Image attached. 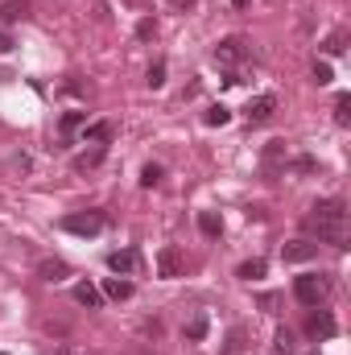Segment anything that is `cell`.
<instances>
[{
	"label": "cell",
	"mask_w": 351,
	"mask_h": 355,
	"mask_svg": "<svg viewBox=\"0 0 351 355\" xmlns=\"http://www.w3.org/2000/svg\"><path fill=\"white\" fill-rule=\"evenodd\" d=\"M244 58H248V42H244L240 33H232V37H223V42L215 46V62H219L223 71H236Z\"/></svg>",
	"instance_id": "5"
},
{
	"label": "cell",
	"mask_w": 351,
	"mask_h": 355,
	"mask_svg": "<svg viewBox=\"0 0 351 355\" xmlns=\"http://www.w3.org/2000/svg\"><path fill=\"white\" fill-rule=\"evenodd\" d=\"M264 268H268V265H264L261 257H257V261H244V265L236 268V277H240V281H261Z\"/></svg>",
	"instance_id": "21"
},
{
	"label": "cell",
	"mask_w": 351,
	"mask_h": 355,
	"mask_svg": "<svg viewBox=\"0 0 351 355\" xmlns=\"http://www.w3.org/2000/svg\"><path fill=\"white\" fill-rule=\"evenodd\" d=\"M58 227H62L67 236H83V240H91V236H99V232L108 227V215H103V211H75V215H62Z\"/></svg>",
	"instance_id": "3"
},
{
	"label": "cell",
	"mask_w": 351,
	"mask_h": 355,
	"mask_svg": "<svg viewBox=\"0 0 351 355\" xmlns=\"http://www.w3.org/2000/svg\"><path fill=\"white\" fill-rule=\"evenodd\" d=\"M87 141H95V145L108 149V141H112V124H87Z\"/></svg>",
	"instance_id": "23"
},
{
	"label": "cell",
	"mask_w": 351,
	"mask_h": 355,
	"mask_svg": "<svg viewBox=\"0 0 351 355\" xmlns=\"http://www.w3.org/2000/svg\"><path fill=\"white\" fill-rule=\"evenodd\" d=\"M103 162V145H95L91 153H83V157H75V170H95Z\"/></svg>",
	"instance_id": "24"
},
{
	"label": "cell",
	"mask_w": 351,
	"mask_h": 355,
	"mask_svg": "<svg viewBox=\"0 0 351 355\" xmlns=\"http://www.w3.org/2000/svg\"><path fill=\"white\" fill-rule=\"evenodd\" d=\"M198 232H203L207 240H219V236H223V223H219V215H215V211H198Z\"/></svg>",
	"instance_id": "13"
},
{
	"label": "cell",
	"mask_w": 351,
	"mask_h": 355,
	"mask_svg": "<svg viewBox=\"0 0 351 355\" xmlns=\"http://www.w3.org/2000/svg\"><path fill=\"white\" fill-rule=\"evenodd\" d=\"M25 12H29V4H25V0H0V21H4V25L21 21Z\"/></svg>",
	"instance_id": "17"
},
{
	"label": "cell",
	"mask_w": 351,
	"mask_h": 355,
	"mask_svg": "<svg viewBox=\"0 0 351 355\" xmlns=\"http://www.w3.org/2000/svg\"><path fill=\"white\" fill-rule=\"evenodd\" d=\"M0 355H4V352H0Z\"/></svg>",
	"instance_id": "36"
},
{
	"label": "cell",
	"mask_w": 351,
	"mask_h": 355,
	"mask_svg": "<svg viewBox=\"0 0 351 355\" xmlns=\"http://www.w3.org/2000/svg\"><path fill=\"white\" fill-rule=\"evenodd\" d=\"M153 33H157V21H153V17H145V21L137 25V37L145 42V37H153Z\"/></svg>",
	"instance_id": "30"
},
{
	"label": "cell",
	"mask_w": 351,
	"mask_h": 355,
	"mask_svg": "<svg viewBox=\"0 0 351 355\" xmlns=\"http://www.w3.org/2000/svg\"><path fill=\"white\" fill-rule=\"evenodd\" d=\"M289 170H293V174H314L318 162H314V157H298V162H289Z\"/></svg>",
	"instance_id": "29"
},
{
	"label": "cell",
	"mask_w": 351,
	"mask_h": 355,
	"mask_svg": "<svg viewBox=\"0 0 351 355\" xmlns=\"http://www.w3.org/2000/svg\"><path fill=\"white\" fill-rule=\"evenodd\" d=\"M166 4H170V8H182V12H186V8H194V0H166Z\"/></svg>",
	"instance_id": "32"
},
{
	"label": "cell",
	"mask_w": 351,
	"mask_h": 355,
	"mask_svg": "<svg viewBox=\"0 0 351 355\" xmlns=\"http://www.w3.org/2000/svg\"><path fill=\"white\" fill-rule=\"evenodd\" d=\"M335 331H339V327H335V314H331V310H318V314L310 318V335H314V339H331Z\"/></svg>",
	"instance_id": "10"
},
{
	"label": "cell",
	"mask_w": 351,
	"mask_h": 355,
	"mask_svg": "<svg viewBox=\"0 0 351 355\" xmlns=\"http://www.w3.org/2000/svg\"><path fill=\"white\" fill-rule=\"evenodd\" d=\"M8 50H12V33H4V29H0V54H8Z\"/></svg>",
	"instance_id": "31"
},
{
	"label": "cell",
	"mask_w": 351,
	"mask_h": 355,
	"mask_svg": "<svg viewBox=\"0 0 351 355\" xmlns=\"http://www.w3.org/2000/svg\"><path fill=\"white\" fill-rule=\"evenodd\" d=\"M232 4H236V8H248V4H252V0H232Z\"/></svg>",
	"instance_id": "33"
},
{
	"label": "cell",
	"mask_w": 351,
	"mask_h": 355,
	"mask_svg": "<svg viewBox=\"0 0 351 355\" xmlns=\"http://www.w3.org/2000/svg\"><path fill=\"white\" fill-rule=\"evenodd\" d=\"M75 302L87 306V310H99V306H103V293H99L91 281H79V285H75Z\"/></svg>",
	"instance_id": "12"
},
{
	"label": "cell",
	"mask_w": 351,
	"mask_h": 355,
	"mask_svg": "<svg viewBox=\"0 0 351 355\" xmlns=\"http://www.w3.org/2000/svg\"><path fill=\"white\" fill-rule=\"evenodd\" d=\"M83 124H87V112H67V116H62V124H58L62 141H71V137H75V132H79Z\"/></svg>",
	"instance_id": "16"
},
{
	"label": "cell",
	"mask_w": 351,
	"mask_h": 355,
	"mask_svg": "<svg viewBox=\"0 0 351 355\" xmlns=\"http://www.w3.org/2000/svg\"><path fill=\"white\" fill-rule=\"evenodd\" d=\"M306 355H318V352H306Z\"/></svg>",
	"instance_id": "35"
},
{
	"label": "cell",
	"mask_w": 351,
	"mask_h": 355,
	"mask_svg": "<svg viewBox=\"0 0 351 355\" xmlns=\"http://www.w3.org/2000/svg\"><path fill=\"white\" fill-rule=\"evenodd\" d=\"M323 50H327V54L335 58V54H343V50H348V37H343V33H331V37L323 42Z\"/></svg>",
	"instance_id": "25"
},
{
	"label": "cell",
	"mask_w": 351,
	"mask_h": 355,
	"mask_svg": "<svg viewBox=\"0 0 351 355\" xmlns=\"http://www.w3.org/2000/svg\"><path fill=\"white\" fill-rule=\"evenodd\" d=\"M149 87L153 91L166 87V62H153V67H149Z\"/></svg>",
	"instance_id": "28"
},
{
	"label": "cell",
	"mask_w": 351,
	"mask_h": 355,
	"mask_svg": "<svg viewBox=\"0 0 351 355\" xmlns=\"http://www.w3.org/2000/svg\"><path fill=\"white\" fill-rule=\"evenodd\" d=\"M157 182H162V166H145V170H141V186H145V190H153Z\"/></svg>",
	"instance_id": "27"
},
{
	"label": "cell",
	"mask_w": 351,
	"mask_h": 355,
	"mask_svg": "<svg viewBox=\"0 0 351 355\" xmlns=\"http://www.w3.org/2000/svg\"><path fill=\"white\" fill-rule=\"evenodd\" d=\"M228 120H232V112H228L223 103H211V107L203 112V124H207V128H223Z\"/></svg>",
	"instance_id": "18"
},
{
	"label": "cell",
	"mask_w": 351,
	"mask_h": 355,
	"mask_svg": "<svg viewBox=\"0 0 351 355\" xmlns=\"http://www.w3.org/2000/svg\"><path fill=\"white\" fill-rule=\"evenodd\" d=\"M273 112H277V95H257V99L244 107L248 124H268V120H273Z\"/></svg>",
	"instance_id": "8"
},
{
	"label": "cell",
	"mask_w": 351,
	"mask_h": 355,
	"mask_svg": "<svg viewBox=\"0 0 351 355\" xmlns=\"http://www.w3.org/2000/svg\"><path fill=\"white\" fill-rule=\"evenodd\" d=\"M157 277H166V281L170 277H182V252L178 248H162L157 252Z\"/></svg>",
	"instance_id": "9"
},
{
	"label": "cell",
	"mask_w": 351,
	"mask_h": 355,
	"mask_svg": "<svg viewBox=\"0 0 351 355\" xmlns=\"http://www.w3.org/2000/svg\"><path fill=\"white\" fill-rule=\"evenodd\" d=\"M108 268H112L116 277H132V272L141 268V252H137V248H116V252H108Z\"/></svg>",
	"instance_id": "6"
},
{
	"label": "cell",
	"mask_w": 351,
	"mask_h": 355,
	"mask_svg": "<svg viewBox=\"0 0 351 355\" xmlns=\"http://www.w3.org/2000/svg\"><path fill=\"white\" fill-rule=\"evenodd\" d=\"M37 277L50 281V285H58V281L71 277V265H67V261H42V265H37Z\"/></svg>",
	"instance_id": "11"
},
{
	"label": "cell",
	"mask_w": 351,
	"mask_h": 355,
	"mask_svg": "<svg viewBox=\"0 0 351 355\" xmlns=\"http://www.w3.org/2000/svg\"><path fill=\"white\" fill-rule=\"evenodd\" d=\"M103 297H112V302H124V297H132V281L108 277V281H103Z\"/></svg>",
	"instance_id": "14"
},
{
	"label": "cell",
	"mask_w": 351,
	"mask_h": 355,
	"mask_svg": "<svg viewBox=\"0 0 351 355\" xmlns=\"http://www.w3.org/2000/svg\"><path fill=\"white\" fill-rule=\"evenodd\" d=\"M244 347H248V331L244 327H232L228 331V343H223V355H244Z\"/></svg>",
	"instance_id": "15"
},
{
	"label": "cell",
	"mask_w": 351,
	"mask_h": 355,
	"mask_svg": "<svg viewBox=\"0 0 351 355\" xmlns=\"http://www.w3.org/2000/svg\"><path fill=\"white\" fill-rule=\"evenodd\" d=\"M186 339H190V343H203V339H207V314H203V310L190 314V322H186Z\"/></svg>",
	"instance_id": "19"
},
{
	"label": "cell",
	"mask_w": 351,
	"mask_h": 355,
	"mask_svg": "<svg viewBox=\"0 0 351 355\" xmlns=\"http://www.w3.org/2000/svg\"><path fill=\"white\" fill-rule=\"evenodd\" d=\"M54 355H67V352H54Z\"/></svg>",
	"instance_id": "34"
},
{
	"label": "cell",
	"mask_w": 351,
	"mask_h": 355,
	"mask_svg": "<svg viewBox=\"0 0 351 355\" xmlns=\"http://www.w3.org/2000/svg\"><path fill=\"white\" fill-rule=\"evenodd\" d=\"M293 347H298V343H293V331H289V327H281V331L273 335V352H277V355H293Z\"/></svg>",
	"instance_id": "20"
},
{
	"label": "cell",
	"mask_w": 351,
	"mask_h": 355,
	"mask_svg": "<svg viewBox=\"0 0 351 355\" xmlns=\"http://www.w3.org/2000/svg\"><path fill=\"white\" fill-rule=\"evenodd\" d=\"M314 83H318V87L335 83V71H331V62H314Z\"/></svg>",
	"instance_id": "26"
},
{
	"label": "cell",
	"mask_w": 351,
	"mask_h": 355,
	"mask_svg": "<svg viewBox=\"0 0 351 355\" xmlns=\"http://www.w3.org/2000/svg\"><path fill=\"white\" fill-rule=\"evenodd\" d=\"M261 174L268 182H277V178L289 174V149H285V141H268L261 153Z\"/></svg>",
	"instance_id": "4"
},
{
	"label": "cell",
	"mask_w": 351,
	"mask_h": 355,
	"mask_svg": "<svg viewBox=\"0 0 351 355\" xmlns=\"http://www.w3.org/2000/svg\"><path fill=\"white\" fill-rule=\"evenodd\" d=\"M314 257H318V244H314V240H293V244L281 248V261H285V265H306V261H314Z\"/></svg>",
	"instance_id": "7"
},
{
	"label": "cell",
	"mask_w": 351,
	"mask_h": 355,
	"mask_svg": "<svg viewBox=\"0 0 351 355\" xmlns=\"http://www.w3.org/2000/svg\"><path fill=\"white\" fill-rule=\"evenodd\" d=\"M327 293H331V277L327 272H302V277H293V297L302 302V306H323L327 302Z\"/></svg>",
	"instance_id": "2"
},
{
	"label": "cell",
	"mask_w": 351,
	"mask_h": 355,
	"mask_svg": "<svg viewBox=\"0 0 351 355\" xmlns=\"http://www.w3.org/2000/svg\"><path fill=\"white\" fill-rule=\"evenodd\" d=\"M335 124H339V128H348V124H351V95H348V91L335 99Z\"/></svg>",
	"instance_id": "22"
},
{
	"label": "cell",
	"mask_w": 351,
	"mask_h": 355,
	"mask_svg": "<svg viewBox=\"0 0 351 355\" xmlns=\"http://www.w3.org/2000/svg\"><path fill=\"white\" fill-rule=\"evenodd\" d=\"M306 227H310L323 244L348 248V202H343V198H323V202H314L310 215H306Z\"/></svg>",
	"instance_id": "1"
}]
</instances>
